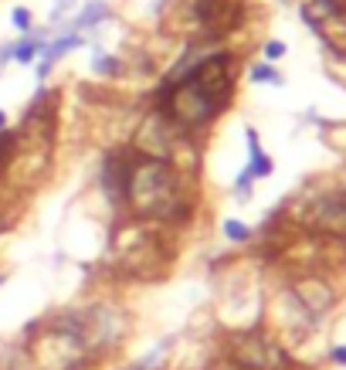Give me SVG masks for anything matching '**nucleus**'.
I'll return each instance as SVG.
<instances>
[{
	"label": "nucleus",
	"instance_id": "nucleus-1",
	"mask_svg": "<svg viewBox=\"0 0 346 370\" xmlns=\"http://www.w3.org/2000/svg\"><path fill=\"white\" fill-rule=\"evenodd\" d=\"M241 55L235 48H214L201 55L194 68L173 85H157L150 109L173 126V133L187 143H201L228 109L235 106Z\"/></svg>",
	"mask_w": 346,
	"mask_h": 370
},
{
	"label": "nucleus",
	"instance_id": "nucleus-2",
	"mask_svg": "<svg viewBox=\"0 0 346 370\" xmlns=\"http://www.w3.org/2000/svg\"><path fill=\"white\" fill-rule=\"evenodd\" d=\"M72 316H75V326H79L89 354L99 364L106 357L119 354L126 347L129 333H133L129 309L119 299H95V303H85V306H72Z\"/></svg>",
	"mask_w": 346,
	"mask_h": 370
},
{
	"label": "nucleus",
	"instance_id": "nucleus-3",
	"mask_svg": "<svg viewBox=\"0 0 346 370\" xmlns=\"http://www.w3.org/2000/svg\"><path fill=\"white\" fill-rule=\"evenodd\" d=\"M228 360L238 370H289L292 367V357L279 347V339L268 337L262 326L252 330H235L228 337Z\"/></svg>",
	"mask_w": 346,
	"mask_h": 370
},
{
	"label": "nucleus",
	"instance_id": "nucleus-4",
	"mask_svg": "<svg viewBox=\"0 0 346 370\" xmlns=\"http://www.w3.org/2000/svg\"><path fill=\"white\" fill-rule=\"evenodd\" d=\"M133 156L136 150L129 143H112L102 153V167H99V190L109 204L112 217H123L126 211V187H129V170H133Z\"/></svg>",
	"mask_w": 346,
	"mask_h": 370
},
{
	"label": "nucleus",
	"instance_id": "nucleus-5",
	"mask_svg": "<svg viewBox=\"0 0 346 370\" xmlns=\"http://www.w3.org/2000/svg\"><path fill=\"white\" fill-rule=\"evenodd\" d=\"M302 228L313 234L333 238V241H346V190H330V194H316L313 201L302 207Z\"/></svg>",
	"mask_w": 346,
	"mask_h": 370
},
{
	"label": "nucleus",
	"instance_id": "nucleus-6",
	"mask_svg": "<svg viewBox=\"0 0 346 370\" xmlns=\"http://www.w3.org/2000/svg\"><path fill=\"white\" fill-rule=\"evenodd\" d=\"M285 293L292 295V303H296L313 323H319V320L336 306V289H333V282L326 276H316V272L299 276Z\"/></svg>",
	"mask_w": 346,
	"mask_h": 370
},
{
	"label": "nucleus",
	"instance_id": "nucleus-7",
	"mask_svg": "<svg viewBox=\"0 0 346 370\" xmlns=\"http://www.w3.org/2000/svg\"><path fill=\"white\" fill-rule=\"evenodd\" d=\"M82 45H89L82 31H65V34H58L55 41H48V45L41 48V62L34 68V72H38V82L45 85L48 75H51V68H55V62H62L68 51H75V48H82Z\"/></svg>",
	"mask_w": 346,
	"mask_h": 370
},
{
	"label": "nucleus",
	"instance_id": "nucleus-8",
	"mask_svg": "<svg viewBox=\"0 0 346 370\" xmlns=\"http://www.w3.org/2000/svg\"><path fill=\"white\" fill-rule=\"evenodd\" d=\"M245 139H248V163H245V170L252 173L255 180H265V177H272L275 163H272V156L262 150L258 129H255V126H245Z\"/></svg>",
	"mask_w": 346,
	"mask_h": 370
},
{
	"label": "nucleus",
	"instance_id": "nucleus-9",
	"mask_svg": "<svg viewBox=\"0 0 346 370\" xmlns=\"http://www.w3.org/2000/svg\"><path fill=\"white\" fill-rule=\"evenodd\" d=\"M112 17V7L106 4V0H89V4H82V11L75 14V21L65 28V31H92V28H99L102 21H109Z\"/></svg>",
	"mask_w": 346,
	"mask_h": 370
},
{
	"label": "nucleus",
	"instance_id": "nucleus-10",
	"mask_svg": "<svg viewBox=\"0 0 346 370\" xmlns=\"http://www.w3.org/2000/svg\"><path fill=\"white\" fill-rule=\"evenodd\" d=\"M92 72H95V78H102V82H119V78L129 75L126 58H123V55H109V51H102V48L95 51Z\"/></svg>",
	"mask_w": 346,
	"mask_h": 370
},
{
	"label": "nucleus",
	"instance_id": "nucleus-11",
	"mask_svg": "<svg viewBox=\"0 0 346 370\" xmlns=\"http://www.w3.org/2000/svg\"><path fill=\"white\" fill-rule=\"evenodd\" d=\"M48 45V28H38V31H28L21 34V41H14V62L17 65H31L38 55H41V48Z\"/></svg>",
	"mask_w": 346,
	"mask_h": 370
},
{
	"label": "nucleus",
	"instance_id": "nucleus-12",
	"mask_svg": "<svg viewBox=\"0 0 346 370\" xmlns=\"http://www.w3.org/2000/svg\"><path fill=\"white\" fill-rule=\"evenodd\" d=\"M248 82H255V85H285L282 72L275 68L272 62H255L248 65Z\"/></svg>",
	"mask_w": 346,
	"mask_h": 370
},
{
	"label": "nucleus",
	"instance_id": "nucleus-13",
	"mask_svg": "<svg viewBox=\"0 0 346 370\" xmlns=\"http://www.w3.org/2000/svg\"><path fill=\"white\" fill-rule=\"evenodd\" d=\"M221 234H224L231 245H248L255 238L252 228H248L245 221H238V217H224V221H221Z\"/></svg>",
	"mask_w": 346,
	"mask_h": 370
},
{
	"label": "nucleus",
	"instance_id": "nucleus-14",
	"mask_svg": "<svg viewBox=\"0 0 346 370\" xmlns=\"http://www.w3.org/2000/svg\"><path fill=\"white\" fill-rule=\"evenodd\" d=\"M252 184H255V177L248 173V170H241L235 177V197L238 201H252Z\"/></svg>",
	"mask_w": 346,
	"mask_h": 370
},
{
	"label": "nucleus",
	"instance_id": "nucleus-15",
	"mask_svg": "<svg viewBox=\"0 0 346 370\" xmlns=\"http://www.w3.org/2000/svg\"><path fill=\"white\" fill-rule=\"evenodd\" d=\"M11 24H14L21 34H28L34 28V14L28 11V7H14V14H11Z\"/></svg>",
	"mask_w": 346,
	"mask_h": 370
},
{
	"label": "nucleus",
	"instance_id": "nucleus-16",
	"mask_svg": "<svg viewBox=\"0 0 346 370\" xmlns=\"http://www.w3.org/2000/svg\"><path fill=\"white\" fill-rule=\"evenodd\" d=\"M262 55H265V62H279V58H285V45L282 41H265Z\"/></svg>",
	"mask_w": 346,
	"mask_h": 370
},
{
	"label": "nucleus",
	"instance_id": "nucleus-17",
	"mask_svg": "<svg viewBox=\"0 0 346 370\" xmlns=\"http://www.w3.org/2000/svg\"><path fill=\"white\" fill-rule=\"evenodd\" d=\"M330 360H333V364H340V367H346V347H333Z\"/></svg>",
	"mask_w": 346,
	"mask_h": 370
},
{
	"label": "nucleus",
	"instance_id": "nucleus-18",
	"mask_svg": "<svg viewBox=\"0 0 346 370\" xmlns=\"http://www.w3.org/2000/svg\"><path fill=\"white\" fill-rule=\"evenodd\" d=\"M7 228H11V217H7V214H4V211H0V234L7 232Z\"/></svg>",
	"mask_w": 346,
	"mask_h": 370
},
{
	"label": "nucleus",
	"instance_id": "nucleus-19",
	"mask_svg": "<svg viewBox=\"0 0 346 370\" xmlns=\"http://www.w3.org/2000/svg\"><path fill=\"white\" fill-rule=\"evenodd\" d=\"M7 126H11V119H7V112L0 109V129H7Z\"/></svg>",
	"mask_w": 346,
	"mask_h": 370
},
{
	"label": "nucleus",
	"instance_id": "nucleus-20",
	"mask_svg": "<svg viewBox=\"0 0 346 370\" xmlns=\"http://www.w3.org/2000/svg\"><path fill=\"white\" fill-rule=\"evenodd\" d=\"M0 75H4V65H0Z\"/></svg>",
	"mask_w": 346,
	"mask_h": 370
},
{
	"label": "nucleus",
	"instance_id": "nucleus-21",
	"mask_svg": "<svg viewBox=\"0 0 346 370\" xmlns=\"http://www.w3.org/2000/svg\"><path fill=\"white\" fill-rule=\"evenodd\" d=\"M0 285H4V276H0Z\"/></svg>",
	"mask_w": 346,
	"mask_h": 370
}]
</instances>
